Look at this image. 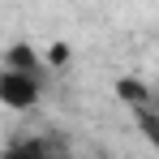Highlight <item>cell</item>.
Wrapping results in <instances>:
<instances>
[{"label":"cell","mask_w":159,"mask_h":159,"mask_svg":"<svg viewBox=\"0 0 159 159\" xmlns=\"http://www.w3.org/2000/svg\"><path fill=\"white\" fill-rule=\"evenodd\" d=\"M0 99H4V107H13V112L34 107V99H39V73L4 69V73H0Z\"/></svg>","instance_id":"1"},{"label":"cell","mask_w":159,"mask_h":159,"mask_svg":"<svg viewBox=\"0 0 159 159\" xmlns=\"http://www.w3.org/2000/svg\"><path fill=\"white\" fill-rule=\"evenodd\" d=\"M4 69H22V73H39V52L26 43H13L4 52Z\"/></svg>","instance_id":"2"},{"label":"cell","mask_w":159,"mask_h":159,"mask_svg":"<svg viewBox=\"0 0 159 159\" xmlns=\"http://www.w3.org/2000/svg\"><path fill=\"white\" fill-rule=\"evenodd\" d=\"M133 120H138L142 138H146V142H151V146L159 151V112H155L151 103H146V107H133Z\"/></svg>","instance_id":"3"},{"label":"cell","mask_w":159,"mask_h":159,"mask_svg":"<svg viewBox=\"0 0 159 159\" xmlns=\"http://www.w3.org/2000/svg\"><path fill=\"white\" fill-rule=\"evenodd\" d=\"M116 95H120L129 107H146V103H151V90H146L142 82H133V78H120V82H116Z\"/></svg>","instance_id":"4"},{"label":"cell","mask_w":159,"mask_h":159,"mask_svg":"<svg viewBox=\"0 0 159 159\" xmlns=\"http://www.w3.org/2000/svg\"><path fill=\"white\" fill-rule=\"evenodd\" d=\"M4 159H48V155H43V142H13Z\"/></svg>","instance_id":"5"},{"label":"cell","mask_w":159,"mask_h":159,"mask_svg":"<svg viewBox=\"0 0 159 159\" xmlns=\"http://www.w3.org/2000/svg\"><path fill=\"white\" fill-rule=\"evenodd\" d=\"M48 65H69V43H52V52H48Z\"/></svg>","instance_id":"6"}]
</instances>
